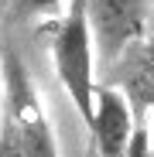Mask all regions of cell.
I'll list each match as a JSON object with an SVG mask.
<instances>
[{"instance_id": "cell-1", "label": "cell", "mask_w": 154, "mask_h": 157, "mask_svg": "<svg viewBox=\"0 0 154 157\" xmlns=\"http://www.w3.org/2000/svg\"><path fill=\"white\" fill-rule=\"evenodd\" d=\"M0 157H58L55 130L34 89L31 72L24 68L14 48H4L0 72Z\"/></svg>"}, {"instance_id": "cell-2", "label": "cell", "mask_w": 154, "mask_h": 157, "mask_svg": "<svg viewBox=\"0 0 154 157\" xmlns=\"http://www.w3.org/2000/svg\"><path fill=\"white\" fill-rule=\"evenodd\" d=\"M48 51L55 75L72 99L75 113L89 126L93 109H96V44L86 17V0H69L62 17L48 28Z\"/></svg>"}, {"instance_id": "cell-3", "label": "cell", "mask_w": 154, "mask_h": 157, "mask_svg": "<svg viewBox=\"0 0 154 157\" xmlns=\"http://www.w3.org/2000/svg\"><path fill=\"white\" fill-rule=\"evenodd\" d=\"M86 17L96 55L103 62H116L134 41L147 34L144 0H86Z\"/></svg>"}, {"instance_id": "cell-4", "label": "cell", "mask_w": 154, "mask_h": 157, "mask_svg": "<svg viewBox=\"0 0 154 157\" xmlns=\"http://www.w3.org/2000/svg\"><path fill=\"white\" fill-rule=\"evenodd\" d=\"M103 86L120 89L137 120L154 113V34L151 31L140 41H134L116 62H110Z\"/></svg>"}, {"instance_id": "cell-5", "label": "cell", "mask_w": 154, "mask_h": 157, "mask_svg": "<svg viewBox=\"0 0 154 157\" xmlns=\"http://www.w3.org/2000/svg\"><path fill=\"white\" fill-rule=\"evenodd\" d=\"M134 126H137V116L127 96L113 86H96V109L89 120L93 157H123L134 137Z\"/></svg>"}, {"instance_id": "cell-6", "label": "cell", "mask_w": 154, "mask_h": 157, "mask_svg": "<svg viewBox=\"0 0 154 157\" xmlns=\"http://www.w3.org/2000/svg\"><path fill=\"white\" fill-rule=\"evenodd\" d=\"M17 7L24 14H55L62 7V0H17Z\"/></svg>"}, {"instance_id": "cell-7", "label": "cell", "mask_w": 154, "mask_h": 157, "mask_svg": "<svg viewBox=\"0 0 154 157\" xmlns=\"http://www.w3.org/2000/svg\"><path fill=\"white\" fill-rule=\"evenodd\" d=\"M147 126H151V157H154V113H151V120H147Z\"/></svg>"}, {"instance_id": "cell-8", "label": "cell", "mask_w": 154, "mask_h": 157, "mask_svg": "<svg viewBox=\"0 0 154 157\" xmlns=\"http://www.w3.org/2000/svg\"><path fill=\"white\" fill-rule=\"evenodd\" d=\"M0 72H4V48H0Z\"/></svg>"}, {"instance_id": "cell-9", "label": "cell", "mask_w": 154, "mask_h": 157, "mask_svg": "<svg viewBox=\"0 0 154 157\" xmlns=\"http://www.w3.org/2000/svg\"><path fill=\"white\" fill-rule=\"evenodd\" d=\"M151 24H154V14H151Z\"/></svg>"}]
</instances>
